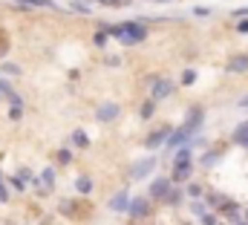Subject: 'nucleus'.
Here are the masks:
<instances>
[{"mask_svg":"<svg viewBox=\"0 0 248 225\" xmlns=\"http://www.w3.org/2000/svg\"><path fill=\"white\" fill-rule=\"evenodd\" d=\"M113 32H116V38L124 41V44H141V41L147 38V29H144L141 23H122V26H116Z\"/></svg>","mask_w":248,"mask_h":225,"instance_id":"nucleus-1","label":"nucleus"},{"mask_svg":"<svg viewBox=\"0 0 248 225\" xmlns=\"http://www.w3.org/2000/svg\"><path fill=\"white\" fill-rule=\"evenodd\" d=\"M193 81H196V72H190V69H187V72H185V84H193Z\"/></svg>","mask_w":248,"mask_h":225,"instance_id":"nucleus-16","label":"nucleus"},{"mask_svg":"<svg viewBox=\"0 0 248 225\" xmlns=\"http://www.w3.org/2000/svg\"><path fill=\"white\" fill-rule=\"evenodd\" d=\"M116 115H119V104L116 101H107V104L98 107V121H113Z\"/></svg>","mask_w":248,"mask_h":225,"instance_id":"nucleus-5","label":"nucleus"},{"mask_svg":"<svg viewBox=\"0 0 248 225\" xmlns=\"http://www.w3.org/2000/svg\"><path fill=\"white\" fill-rule=\"evenodd\" d=\"M170 193V179H156L150 185V196H168Z\"/></svg>","mask_w":248,"mask_h":225,"instance_id":"nucleus-8","label":"nucleus"},{"mask_svg":"<svg viewBox=\"0 0 248 225\" xmlns=\"http://www.w3.org/2000/svg\"><path fill=\"white\" fill-rule=\"evenodd\" d=\"M130 205H133V202H130V193H127V191H119V193L110 199V208H113V211H127Z\"/></svg>","mask_w":248,"mask_h":225,"instance_id":"nucleus-6","label":"nucleus"},{"mask_svg":"<svg viewBox=\"0 0 248 225\" xmlns=\"http://www.w3.org/2000/svg\"><path fill=\"white\" fill-rule=\"evenodd\" d=\"M78 191H81V193H87V191H90V182H87V179H81V182H78Z\"/></svg>","mask_w":248,"mask_h":225,"instance_id":"nucleus-15","label":"nucleus"},{"mask_svg":"<svg viewBox=\"0 0 248 225\" xmlns=\"http://www.w3.org/2000/svg\"><path fill=\"white\" fill-rule=\"evenodd\" d=\"M199 121H202V112H196V115H193V118L187 121L185 127H179L176 133H170V139H168V150H170V147H179L182 142H187V139H190V136L196 133V127H199Z\"/></svg>","mask_w":248,"mask_h":225,"instance_id":"nucleus-2","label":"nucleus"},{"mask_svg":"<svg viewBox=\"0 0 248 225\" xmlns=\"http://www.w3.org/2000/svg\"><path fill=\"white\" fill-rule=\"evenodd\" d=\"M17 6H29V9H55V0H15Z\"/></svg>","mask_w":248,"mask_h":225,"instance_id":"nucleus-9","label":"nucleus"},{"mask_svg":"<svg viewBox=\"0 0 248 225\" xmlns=\"http://www.w3.org/2000/svg\"><path fill=\"white\" fill-rule=\"evenodd\" d=\"M237 107H243V110H248V96H243V98L237 101Z\"/></svg>","mask_w":248,"mask_h":225,"instance_id":"nucleus-17","label":"nucleus"},{"mask_svg":"<svg viewBox=\"0 0 248 225\" xmlns=\"http://www.w3.org/2000/svg\"><path fill=\"white\" fill-rule=\"evenodd\" d=\"M170 90H173V84L168 78H156L153 81V98H165V96H170Z\"/></svg>","mask_w":248,"mask_h":225,"instance_id":"nucleus-4","label":"nucleus"},{"mask_svg":"<svg viewBox=\"0 0 248 225\" xmlns=\"http://www.w3.org/2000/svg\"><path fill=\"white\" fill-rule=\"evenodd\" d=\"M246 147H248V145H246Z\"/></svg>","mask_w":248,"mask_h":225,"instance_id":"nucleus-20","label":"nucleus"},{"mask_svg":"<svg viewBox=\"0 0 248 225\" xmlns=\"http://www.w3.org/2000/svg\"><path fill=\"white\" fill-rule=\"evenodd\" d=\"M165 139H170V127H162V130H156L150 139H147V150H153V147H159Z\"/></svg>","mask_w":248,"mask_h":225,"instance_id":"nucleus-7","label":"nucleus"},{"mask_svg":"<svg viewBox=\"0 0 248 225\" xmlns=\"http://www.w3.org/2000/svg\"><path fill=\"white\" fill-rule=\"evenodd\" d=\"M153 110H156V107H153V101H147V104H144V107H141V115H144V118H147V115H153Z\"/></svg>","mask_w":248,"mask_h":225,"instance_id":"nucleus-13","label":"nucleus"},{"mask_svg":"<svg viewBox=\"0 0 248 225\" xmlns=\"http://www.w3.org/2000/svg\"><path fill=\"white\" fill-rule=\"evenodd\" d=\"M153 168H156V162H153V159H139V162L130 168V176H133V179H141V176H147Z\"/></svg>","mask_w":248,"mask_h":225,"instance_id":"nucleus-3","label":"nucleus"},{"mask_svg":"<svg viewBox=\"0 0 248 225\" xmlns=\"http://www.w3.org/2000/svg\"><path fill=\"white\" fill-rule=\"evenodd\" d=\"M3 199H6V188L0 185V202H3Z\"/></svg>","mask_w":248,"mask_h":225,"instance_id":"nucleus-18","label":"nucleus"},{"mask_svg":"<svg viewBox=\"0 0 248 225\" xmlns=\"http://www.w3.org/2000/svg\"><path fill=\"white\" fill-rule=\"evenodd\" d=\"M248 69V58H234L228 61V72H246Z\"/></svg>","mask_w":248,"mask_h":225,"instance_id":"nucleus-10","label":"nucleus"},{"mask_svg":"<svg viewBox=\"0 0 248 225\" xmlns=\"http://www.w3.org/2000/svg\"><path fill=\"white\" fill-rule=\"evenodd\" d=\"M144 211H147V199H136L133 205H130V214L139 220V217H144Z\"/></svg>","mask_w":248,"mask_h":225,"instance_id":"nucleus-11","label":"nucleus"},{"mask_svg":"<svg viewBox=\"0 0 248 225\" xmlns=\"http://www.w3.org/2000/svg\"><path fill=\"white\" fill-rule=\"evenodd\" d=\"M156 3H170V0H156Z\"/></svg>","mask_w":248,"mask_h":225,"instance_id":"nucleus-19","label":"nucleus"},{"mask_svg":"<svg viewBox=\"0 0 248 225\" xmlns=\"http://www.w3.org/2000/svg\"><path fill=\"white\" fill-rule=\"evenodd\" d=\"M72 142H75V145H81V147H84V145H87V136H84V133H75V136H72Z\"/></svg>","mask_w":248,"mask_h":225,"instance_id":"nucleus-14","label":"nucleus"},{"mask_svg":"<svg viewBox=\"0 0 248 225\" xmlns=\"http://www.w3.org/2000/svg\"><path fill=\"white\" fill-rule=\"evenodd\" d=\"M234 139H237L240 145H248V121H246V124H240V127H237V133H234Z\"/></svg>","mask_w":248,"mask_h":225,"instance_id":"nucleus-12","label":"nucleus"}]
</instances>
